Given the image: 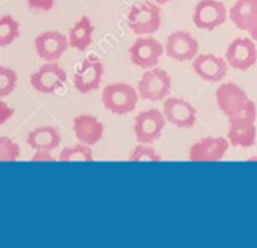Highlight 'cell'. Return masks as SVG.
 Here are the masks:
<instances>
[{
	"instance_id": "cell-1",
	"label": "cell",
	"mask_w": 257,
	"mask_h": 248,
	"mask_svg": "<svg viewBox=\"0 0 257 248\" xmlns=\"http://www.w3.org/2000/svg\"><path fill=\"white\" fill-rule=\"evenodd\" d=\"M217 105L223 114L227 117L245 116L257 119V107L254 101H251L247 92L233 81L223 83L215 92Z\"/></svg>"
},
{
	"instance_id": "cell-2",
	"label": "cell",
	"mask_w": 257,
	"mask_h": 248,
	"mask_svg": "<svg viewBox=\"0 0 257 248\" xmlns=\"http://www.w3.org/2000/svg\"><path fill=\"white\" fill-rule=\"evenodd\" d=\"M126 24L137 36L154 35L161 27L160 5L148 0L133 5L126 15Z\"/></svg>"
},
{
	"instance_id": "cell-3",
	"label": "cell",
	"mask_w": 257,
	"mask_h": 248,
	"mask_svg": "<svg viewBox=\"0 0 257 248\" xmlns=\"http://www.w3.org/2000/svg\"><path fill=\"white\" fill-rule=\"evenodd\" d=\"M139 92L128 83H111L102 89V105L113 114H128L136 110L139 102Z\"/></svg>"
},
{
	"instance_id": "cell-4",
	"label": "cell",
	"mask_w": 257,
	"mask_h": 248,
	"mask_svg": "<svg viewBox=\"0 0 257 248\" xmlns=\"http://www.w3.org/2000/svg\"><path fill=\"white\" fill-rule=\"evenodd\" d=\"M139 96L145 101H164L172 92V78L167 71L160 68L145 69L137 84Z\"/></svg>"
},
{
	"instance_id": "cell-5",
	"label": "cell",
	"mask_w": 257,
	"mask_h": 248,
	"mask_svg": "<svg viewBox=\"0 0 257 248\" xmlns=\"http://www.w3.org/2000/svg\"><path fill=\"white\" fill-rule=\"evenodd\" d=\"M167 125L164 113L158 108L143 110L134 120V136L142 145H154L163 134Z\"/></svg>"
},
{
	"instance_id": "cell-6",
	"label": "cell",
	"mask_w": 257,
	"mask_h": 248,
	"mask_svg": "<svg viewBox=\"0 0 257 248\" xmlns=\"http://www.w3.org/2000/svg\"><path fill=\"white\" fill-rule=\"evenodd\" d=\"M163 54H164V47L161 45L160 41H157L151 35L137 38L134 44L130 47L131 62L143 69L155 68Z\"/></svg>"
},
{
	"instance_id": "cell-7",
	"label": "cell",
	"mask_w": 257,
	"mask_h": 248,
	"mask_svg": "<svg viewBox=\"0 0 257 248\" xmlns=\"http://www.w3.org/2000/svg\"><path fill=\"white\" fill-rule=\"evenodd\" d=\"M229 11L220 0H200L193 12V23L202 30H215L226 23Z\"/></svg>"
},
{
	"instance_id": "cell-8",
	"label": "cell",
	"mask_w": 257,
	"mask_h": 248,
	"mask_svg": "<svg viewBox=\"0 0 257 248\" xmlns=\"http://www.w3.org/2000/svg\"><path fill=\"white\" fill-rule=\"evenodd\" d=\"M68 80L66 71L56 62H47L44 63L36 72L30 75V84L32 87L39 93H54L57 89H60Z\"/></svg>"
},
{
	"instance_id": "cell-9",
	"label": "cell",
	"mask_w": 257,
	"mask_h": 248,
	"mask_svg": "<svg viewBox=\"0 0 257 248\" xmlns=\"http://www.w3.org/2000/svg\"><path fill=\"white\" fill-rule=\"evenodd\" d=\"M104 77V65L96 57H87L81 62L80 68L75 71L72 81L78 93L87 95L99 89Z\"/></svg>"
},
{
	"instance_id": "cell-10",
	"label": "cell",
	"mask_w": 257,
	"mask_h": 248,
	"mask_svg": "<svg viewBox=\"0 0 257 248\" xmlns=\"http://www.w3.org/2000/svg\"><path fill=\"white\" fill-rule=\"evenodd\" d=\"M163 113L167 123L176 128H191L197 122V110L190 101L181 96H167L163 104Z\"/></svg>"
},
{
	"instance_id": "cell-11",
	"label": "cell",
	"mask_w": 257,
	"mask_h": 248,
	"mask_svg": "<svg viewBox=\"0 0 257 248\" xmlns=\"http://www.w3.org/2000/svg\"><path fill=\"white\" fill-rule=\"evenodd\" d=\"M229 146L230 143L227 139L203 137L190 148L188 158L193 163H217L224 158Z\"/></svg>"
},
{
	"instance_id": "cell-12",
	"label": "cell",
	"mask_w": 257,
	"mask_h": 248,
	"mask_svg": "<svg viewBox=\"0 0 257 248\" xmlns=\"http://www.w3.org/2000/svg\"><path fill=\"white\" fill-rule=\"evenodd\" d=\"M226 62L238 71H248L257 62L256 41L251 38H236L226 50Z\"/></svg>"
},
{
	"instance_id": "cell-13",
	"label": "cell",
	"mask_w": 257,
	"mask_h": 248,
	"mask_svg": "<svg viewBox=\"0 0 257 248\" xmlns=\"http://www.w3.org/2000/svg\"><path fill=\"white\" fill-rule=\"evenodd\" d=\"M199 48H200L199 41L190 32L178 30L167 36L164 53L173 60L190 62L197 56Z\"/></svg>"
},
{
	"instance_id": "cell-14",
	"label": "cell",
	"mask_w": 257,
	"mask_h": 248,
	"mask_svg": "<svg viewBox=\"0 0 257 248\" xmlns=\"http://www.w3.org/2000/svg\"><path fill=\"white\" fill-rule=\"evenodd\" d=\"M69 48L68 36L60 32L48 30L36 36L35 50L36 54L45 62H57Z\"/></svg>"
},
{
	"instance_id": "cell-15",
	"label": "cell",
	"mask_w": 257,
	"mask_h": 248,
	"mask_svg": "<svg viewBox=\"0 0 257 248\" xmlns=\"http://www.w3.org/2000/svg\"><path fill=\"white\" fill-rule=\"evenodd\" d=\"M227 140L236 148H253L257 140L256 120L245 116L229 117Z\"/></svg>"
},
{
	"instance_id": "cell-16",
	"label": "cell",
	"mask_w": 257,
	"mask_h": 248,
	"mask_svg": "<svg viewBox=\"0 0 257 248\" xmlns=\"http://www.w3.org/2000/svg\"><path fill=\"white\" fill-rule=\"evenodd\" d=\"M230 21L257 41V0H236L229 11Z\"/></svg>"
},
{
	"instance_id": "cell-17",
	"label": "cell",
	"mask_w": 257,
	"mask_h": 248,
	"mask_svg": "<svg viewBox=\"0 0 257 248\" xmlns=\"http://www.w3.org/2000/svg\"><path fill=\"white\" fill-rule=\"evenodd\" d=\"M227 62L215 54H199L193 59V71L208 83H220L227 75Z\"/></svg>"
},
{
	"instance_id": "cell-18",
	"label": "cell",
	"mask_w": 257,
	"mask_h": 248,
	"mask_svg": "<svg viewBox=\"0 0 257 248\" xmlns=\"http://www.w3.org/2000/svg\"><path fill=\"white\" fill-rule=\"evenodd\" d=\"M77 140L87 146H95L104 137V125L92 114H80L72 122Z\"/></svg>"
},
{
	"instance_id": "cell-19",
	"label": "cell",
	"mask_w": 257,
	"mask_h": 248,
	"mask_svg": "<svg viewBox=\"0 0 257 248\" xmlns=\"http://www.w3.org/2000/svg\"><path fill=\"white\" fill-rule=\"evenodd\" d=\"M62 142L60 133L53 127H39L29 133L27 145L33 151H54Z\"/></svg>"
},
{
	"instance_id": "cell-20",
	"label": "cell",
	"mask_w": 257,
	"mask_h": 248,
	"mask_svg": "<svg viewBox=\"0 0 257 248\" xmlns=\"http://www.w3.org/2000/svg\"><path fill=\"white\" fill-rule=\"evenodd\" d=\"M95 32V26L90 21L89 17L83 15L69 30L68 35V41H69V47H72L77 51H84L92 45V36Z\"/></svg>"
},
{
	"instance_id": "cell-21",
	"label": "cell",
	"mask_w": 257,
	"mask_h": 248,
	"mask_svg": "<svg viewBox=\"0 0 257 248\" xmlns=\"http://www.w3.org/2000/svg\"><path fill=\"white\" fill-rule=\"evenodd\" d=\"M20 38V23L12 15L0 17V48L11 45Z\"/></svg>"
},
{
	"instance_id": "cell-22",
	"label": "cell",
	"mask_w": 257,
	"mask_h": 248,
	"mask_svg": "<svg viewBox=\"0 0 257 248\" xmlns=\"http://www.w3.org/2000/svg\"><path fill=\"white\" fill-rule=\"evenodd\" d=\"M59 161L62 163H68V161H84V163H93V152L90 149V146L83 145L78 142V145L72 146V148H65L62 149V152L59 154Z\"/></svg>"
},
{
	"instance_id": "cell-23",
	"label": "cell",
	"mask_w": 257,
	"mask_h": 248,
	"mask_svg": "<svg viewBox=\"0 0 257 248\" xmlns=\"http://www.w3.org/2000/svg\"><path fill=\"white\" fill-rule=\"evenodd\" d=\"M128 161L130 163H161L163 157L151 145L139 143V146H136L134 151L131 152Z\"/></svg>"
},
{
	"instance_id": "cell-24",
	"label": "cell",
	"mask_w": 257,
	"mask_h": 248,
	"mask_svg": "<svg viewBox=\"0 0 257 248\" xmlns=\"http://www.w3.org/2000/svg\"><path fill=\"white\" fill-rule=\"evenodd\" d=\"M18 75L14 69L0 65V99L11 95L17 87Z\"/></svg>"
},
{
	"instance_id": "cell-25",
	"label": "cell",
	"mask_w": 257,
	"mask_h": 248,
	"mask_svg": "<svg viewBox=\"0 0 257 248\" xmlns=\"http://www.w3.org/2000/svg\"><path fill=\"white\" fill-rule=\"evenodd\" d=\"M20 157V146L9 137L0 136V163H14Z\"/></svg>"
},
{
	"instance_id": "cell-26",
	"label": "cell",
	"mask_w": 257,
	"mask_h": 248,
	"mask_svg": "<svg viewBox=\"0 0 257 248\" xmlns=\"http://www.w3.org/2000/svg\"><path fill=\"white\" fill-rule=\"evenodd\" d=\"M56 0H27V6L33 12H48L54 8Z\"/></svg>"
},
{
	"instance_id": "cell-27",
	"label": "cell",
	"mask_w": 257,
	"mask_h": 248,
	"mask_svg": "<svg viewBox=\"0 0 257 248\" xmlns=\"http://www.w3.org/2000/svg\"><path fill=\"white\" fill-rule=\"evenodd\" d=\"M14 113H15V110H14L11 105H8L5 101L0 99V127H2L3 123H6V122L14 116Z\"/></svg>"
},
{
	"instance_id": "cell-28",
	"label": "cell",
	"mask_w": 257,
	"mask_h": 248,
	"mask_svg": "<svg viewBox=\"0 0 257 248\" xmlns=\"http://www.w3.org/2000/svg\"><path fill=\"white\" fill-rule=\"evenodd\" d=\"M39 161H56V158H53L50 151H35V155L32 157V163H39Z\"/></svg>"
},
{
	"instance_id": "cell-29",
	"label": "cell",
	"mask_w": 257,
	"mask_h": 248,
	"mask_svg": "<svg viewBox=\"0 0 257 248\" xmlns=\"http://www.w3.org/2000/svg\"><path fill=\"white\" fill-rule=\"evenodd\" d=\"M155 3H158V5H167L169 2H172V0H154Z\"/></svg>"
},
{
	"instance_id": "cell-30",
	"label": "cell",
	"mask_w": 257,
	"mask_h": 248,
	"mask_svg": "<svg viewBox=\"0 0 257 248\" xmlns=\"http://www.w3.org/2000/svg\"><path fill=\"white\" fill-rule=\"evenodd\" d=\"M254 161H257V155H256V157H253V158H250V160H248V163H254Z\"/></svg>"
}]
</instances>
